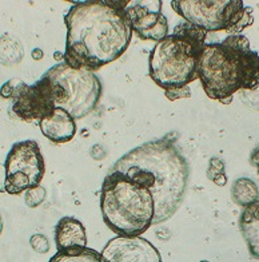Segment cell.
<instances>
[{
	"mask_svg": "<svg viewBox=\"0 0 259 262\" xmlns=\"http://www.w3.org/2000/svg\"><path fill=\"white\" fill-rule=\"evenodd\" d=\"M39 127L45 138L55 143L69 142L76 134L75 119L63 108H55L51 115L43 118Z\"/></svg>",
	"mask_w": 259,
	"mask_h": 262,
	"instance_id": "8fae6325",
	"label": "cell"
},
{
	"mask_svg": "<svg viewBox=\"0 0 259 262\" xmlns=\"http://www.w3.org/2000/svg\"><path fill=\"white\" fill-rule=\"evenodd\" d=\"M130 2H78L64 16L67 26L63 62L76 70L97 73L128 49L132 28L126 8Z\"/></svg>",
	"mask_w": 259,
	"mask_h": 262,
	"instance_id": "6da1fadb",
	"label": "cell"
},
{
	"mask_svg": "<svg viewBox=\"0 0 259 262\" xmlns=\"http://www.w3.org/2000/svg\"><path fill=\"white\" fill-rule=\"evenodd\" d=\"M55 244L58 252L87 248L86 228L76 218L63 217L55 226Z\"/></svg>",
	"mask_w": 259,
	"mask_h": 262,
	"instance_id": "7c38bea8",
	"label": "cell"
},
{
	"mask_svg": "<svg viewBox=\"0 0 259 262\" xmlns=\"http://www.w3.org/2000/svg\"><path fill=\"white\" fill-rule=\"evenodd\" d=\"M206 38L207 32L187 21L176 26L150 54V78L164 90L189 86L198 79V63Z\"/></svg>",
	"mask_w": 259,
	"mask_h": 262,
	"instance_id": "5b68a950",
	"label": "cell"
},
{
	"mask_svg": "<svg viewBox=\"0 0 259 262\" xmlns=\"http://www.w3.org/2000/svg\"><path fill=\"white\" fill-rule=\"evenodd\" d=\"M30 245L39 254H45L50 250V242L47 239V237L43 234H39V233L38 234H34L30 238Z\"/></svg>",
	"mask_w": 259,
	"mask_h": 262,
	"instance_id": "d6986e66",
	"label": "cell"
},
{
	"mask_svg": "<svg viewBox=\"0 0 259 262\" xmlns=\"http://www.w3.org/2000/svg\"><path fill=\"white\" fill-rule=\"evenodd\" d=\"M32 58L35 59V60H40V59L43 58V51L40 49H35L32 50Z\"/></svg>",
	"mask_w": 259,
	"mask_h": 262,
	"instance_id": "cb8c5ba5",
	"label": "cell"
},
{
	"mask_svg": "<svg viewBox=\"0 0 259 262\" xmlns=\"http://www.w3.org/2000/svg\"><path fill=\"white\" fill-rule=\"evenodd\" d=\"M112 171L127 176L150 190L155 202L152 225L166 222L183 202L190 166L176 147L175 134L146 142L117 159Z\"/></svg>",
	"mask_w": 259,
	"mask_h": 262,
	"instance_id": "7a4b0ae2",
	"label": "cell"
},
{
	"mask_svg": "<svg viewBox=\"0 0 259 262\" xmlns=\"http://www.w3.org/2000/svg\"><path fill=\"white\" fill-rule=\"evenodd\" d=\"M241 99L245 102L250 108L259 110V86L252 91H241Z\"/></svg>",
	"mask_w": 259,
	"mask_h": 262,
	"instance_id": "ffe728a7",
	"label": "cell"
},
{
	"mask_svg": "<svg viewBox=\"0 0 259 262\" xmlns=\"http://www.w3.org/2000/svg\"><path fill=\"white\" fill-rule=\"evenodd\" d=\"M191 95L190 87H180V89H173V90H166V97L170 100H176L180 98H189Z\"/></svg>",
	"mask_w": 259,
	"mask_h": 262,
	"instance_id": "44dd1931",
	"label": "cell"
},
{
	"mask_svg": "<svg viewBox=\"0 0 259 262\" xmlns=\"http://www.w3.org/2000/svg\"><path fill=\"white\" fill-rule=\"evenodd\" d=\"M101 209L104 224L121 237H140L155 217L151 191L119 171L104 178Z\"/></svg>",
	"mask_w": 259,
	"mask_h": 262,
	"instance_id": "8992f818",
	"label": "cell"
},
{
	"mask_svg": "<svg viewBox=\"0 0 259 262\" xmlns=\"http://www.w3.org/2000/svg\"><path fill=\"white\" fill-rule=\"evenodd\" d=\"M207 177L218 186H223L227 182V177L225 174V162L221 158H211L210 166L207 170Z\"/></svg>",
	"mask_w": 259,
	"mask_h": 262,
	"instance_id": "e0dca14e",
	"label": "cell"
},
{
	"mask_svg": "<svg viewBox=\"0 0 259 262\" xmlns=\"http://www.w3.org/2000/svg\"><path fill=\"white\" fill-rule=\"evenodd\" d=\"M171 6L187 23L206 32L238 35L254 23L252 8L241 0H174Z\"/></svg>",
	"mask_w": 259,
	"mask_h": 262,
	"instance_id": "52a82bcc",
	"label": "cell"
},
{
	"mask_svg": "<svg viewBox=\"0 0 259 262\" xmlns=\"http://www.w3.org/2000/svg\"><path fill=\"white\" fill-rule=\"evenodd\" d=\"M198 79L208 98L230 104L235 93L259 86V54L241 34L206 43L198 63Z\"/></svg>",
	"mask_w": 259,
	"mask_h": 262,
	"instance_id": "3957f363",
	"label": "cell"
},
{
	"mask_svg": "<svg viewBox=\"0 0 259 262\" xmlns=\"http://www.w3.org/2000/svg\"><path fill=\"white\" fill-rule=\"evenodd\" d=\"M239 228L250 254L259 259V200L243 210L239 220Z\"/></svg>",
	"mask_w": 259,
	"mask_h": 262,
	"instance_id": "4fadbf2b",
	"label": "cell"
},
{
	"mask_svg": "<svg viewBox=\"0 0 259 262\" xmlns=\"http://www.w3.org/2000/svg\"><path fill=\"white\" fill-rule=\"evenodd\" d=\"M107 262H162L158 249L143 237H117L102 250Z\"/></svg>",
	"mask_w": 259,
	"mask_h": 262,
	"instance_id": "30bf717a",
	"label": "cell"
},
{
	"mask_svg": "<svg viewBox=\"0 0 259 262\" xmlns=\"http://www.w3.org/2000/svg\"><path fill=\"white\" fill-rule=\"evenodd\" d=\"M32 87L44 118L55 108H63L75 121L82 119L97 108L102 95V83L97 74L73 69L66 62L45 71Z\"/></svg>",
	"mask_w": 259,
	"mask_h": 262,
	"instance_id": "277c9868",
	"label": "cell"
},
{
	"mask_svg": "<svg viewBox=\"0 0 259 262\" xmlns=\"http://www.w3.org/2000/svg\"><path fill=\"white\" fill-rule=\"evenodd\" d=\"M6 181H7L6 166L0 165V193H4V191H6Z\"/></svg>",
	"mask_w": 259,
	"mask_h": 262,
	"instance_id": "7402d4cb",
	"label": "cell"
},
{
	"mask_svg": "<svg viewBox=\"0 0 259 262\" xmlns=\"http://www.w3.org/2000/svg\"><path fill=\"white\" fill-rule=\"evenodd\" d=\"M6 191L8 194H20L39 186L45 172L44 158L40 147L35 141L16 142L6 158Z\"/></svg>",
	"mask_w": 259,
	"mask_h": 262,
	"instance_id": "ba28073f",
	"label": "cell"
},
{
	"mask_svg": "<svg viewBox=\"0 0 259 262\" xmlns=\"http://www.w3.org/2000/svg\"><path fill=\"white\" fill-rule=\"evenodd\" d=\"M232 200L237 205L247 207L259 200V190L256 183L249 178H239L232 183Z\"/></svg>",
	"mask_w": 259,
	"mask_h": 262,
	"instance_id": "5bb4252c",
	"label": "cell"
},
{
	"mask_svg": "<svg viewBox=\"0 0 259 262\" xmlns=\"http://www.w3.org/2000/svg\"><path fill=\"white\" fill-rule=\"evenodd\" d=\"M160 8L162 2H130L126 8L132 32L142 40L158 43L169 35V21Z\"/></svg>",
	"mask_w": 259,
	"mask_h": 262,
	"instance_id": "9c48e42d",
	"label": "cell"
},
{
	"mask_svg": "<svg viewBox=\"0 0 259 262\" xmlns=\"http://www.w3.org/2000/svg\"><path fill=\"white\" fill-rule=\"evenodd\" d=\"M45 189L42 187L40 185L39 186H35L32 189H28L26 191V196H25V201H26V205L28 207H36L39 206L40 204H43L45 200Z\"/></svg>",
	"mask_w": 259,
	"mask_h": 262,
	"instance_id": "ac0fdd59",
	"label": "cell"
},
{
	"mask_svg": "<svg viewBox=\"0 0 259 262\" xmlns=\"http://www.w3.org/2000/svg\"><path fill=\"white\" fill-rule=\"evenodd\" d=\"M49 262H107L102 253H98L91 248H80L58 252Z\"/></svg>",
	"mask_w": 259,
	"mask_h": 262,
	"instance_id": "2e32d148",
	"label": "cell"
},
{
	"mask_svg": "<svg viewBox=\"0 0 259 262\" xmlns=\"http://www.w3.org/2000/svg\"><path fill=\"white\" fill-rule=\"evenodd\" d=\"M23 47L20 41L8 34L0 38V63L4 66L17 64L23 59Z\"/></svg>",
	"mask_w": 259,
	"mask_h": 262,
	"instance_id": "9a60e30c",
	"label": "cell"
},
{
	"mask_svg": "<svg viewBox=\"0 0 259 262\" xmlns=\"http://www.w3.org/2000/svg\"><path fill=\"white\" fill-rule=\"evenodd\" d=\"M201 262H210V261H206V259H204V261H201Z\"/></svg>",
	"mask_w": 259,
	"mask_h": 262,
	"instance_id": "484cf974",
	"label": "cell"
},
{
	"mask_svg": "<svg viewBox=\"0 0 259 262\" xmlns=\"http://www.w3.org/2000/svg\"><path fill=\"white\" fill-rule=\"evenodd\" d=\"M250 161H251L252 165L256 167V171H258V176H259V146H258V147L254 148V151L251 152Z\"/></svg>",
	"mask_w": 259,
	"mask_h": 262,
	"instance_id": "603a6c76",
	"label": "cell"
},
{
	"mask_svg": "<svg viewBox=\"0 0 259 262\" xmlns=\"http://www.w3.org/2000/svg\"><path fill=\"white\" fill-rule=\"evenodd\" d=\"M3 231V220H2V215H0V234Z\"/></svg>",
	"mask_w": 259,
	"mask_h": 262,
	"instance_id": "d4e9b609",
	"label": "cell"
}]
</instances>
